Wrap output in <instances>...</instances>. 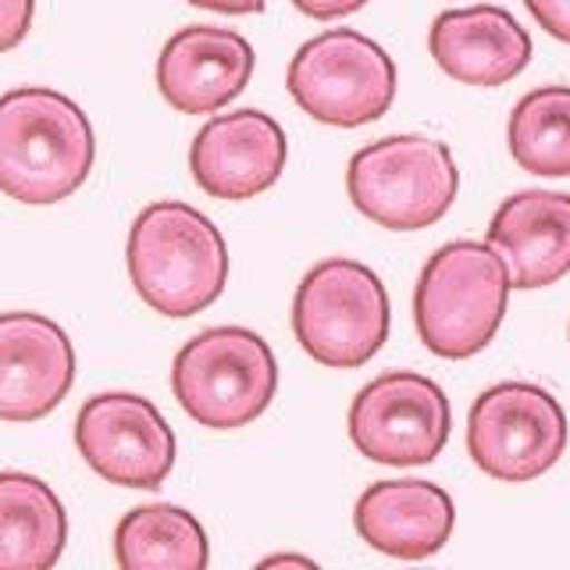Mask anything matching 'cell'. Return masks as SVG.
Instances as JSON below:
<instances>
[{
    "label": "cell",
    "mask_w": 570,
    "mask_h": 570,
    "mask_svg": "<svg viewBox=\"0 0 570 570\" xmlns=\"http://www.w3.org/2000/svg\"><path fill=\"white\" fill-rule=\"evenodd\" d=\"M346 189L367 222L389 232H421L453 207L460 171L445 142L389 136L350 157Z\"/></svg>",
    "instance_id": "8992f818"
},
{
    "label": "cell",
    "mask_w": 570,
    "mask_h": 570,
    "mask_svg": "<svg viewBox=\"0 0 570 570\" xmlns=\"http://www.w3.org/2000/svg\"><path fill=\"white\" fill-rule=\"evenodd\" d=\"M76 382V350L68 332L43 314H0V421L29 424L47 417Z\"/></svg>",
    "instance_id": "7c38bea8"
},
{
    "label": "cell",
    "mask_w": 570,
    "mask_h": 570,
    "mask_svg": "<svg viewBox=\"0 0 570 570\" xmlns=\"http://www.w3.org/2000/svg\"><path fill=\"white\" fill-rule=\"evenodd\" d=\"M510 289V267L489 243H445L428 257L414 289L421 343L442 361L481 353L503 325Z\"/></svg>",
    "instance_id": "3957f363"
},
{
    "label": "cell",
    "mask_w": 570,
    "mask_h": 570,
    "mask_svg": "<svg viewBox=\"0 0 570 570\" xmlns=\"http://www.w3.org/2000/svg\"><path fill=\"white\" fill-rule=\"evenodd\" d=\"M367 0H293V8L303 11L317 22H332V18H346L353 11H361Z\"/></svg>",
    "instance_id": "7402d4cb"
},
{
    "label": "cell",
    "mask_w": 570,
    "mask_h": 570,
    "mask_svg": "<svg viewBox=\"0 0 570 570\" xmlns=\"http://www.w3.org/2000/svg\"><path fill=\"white\" fill-rule=\"evenodd\" d=\"M129 278L139 299L165 317H193L225 293L228 246L207 214L160 200L132 222Z\"/></svg>",
    "instance_id": "7a4b0ae2"
},
{
    "label": "cell",
    "mask_w": 570,
    "mask_h": 570,
    "mask_svg": "<svg viewBox=\"0 0 570 570\" xmlns=\"http://www.w3.org/2000/svg\"><path fill=\"white\" fill-rule=\"evenodd\" d=\"M507 142L513 160L531 175H570V86H539L517 100Z\"/></svg>",
    "instance_id": "d6986e66"
},
{
    "label": "cell",
    "mask_w": 570,
    "mask_h": 570,
    "mask_svg": "<svg viewBox=\"0 0 570 570\" xmlns=\"http://www.w3.org/2000/svg\"><path fill=\"white\" fill-rule=\"evenodd\" d=\"M115 560L121 570H204L210 563V546L189 510L150 503L118 521Z\"/></svg>",
    "instance_id": "ac0fdd59"
},
{
    "label": "cell",
    "mask_w": 570,
    "mask_h": 570,
    "mask_svg": "<svg viewBox=\"0 0 570 570\" xmlns=\"http://www.w3.org/2000/svg\"><path fill=\"white\" fill-rule=\"evenodd\" d=\"M450 400L417 371H389L350 403V439L361 456L389 468L432 463L450 442Z\"/></svg>",
    "instance_id": "9c48e42d"
},
{
    "label": "cell",
    "mask_w": 570,
    "mask_h": 570,
    "mask_svg": "<svg viewBox=\"0 0 570 570\" xmlns=\"http://www.w3.org/2000/svg\"><path fill=\"white\" fill-rule=\"evenodd\" d=\"M489 246L510 267L513 289H546L570 275V196L524 189L499 204Z\"/></svg>",
    "instance_id": "2e32d148"
},
{
    "label": "cell",
    "mask_w": 570,
    "mask_h": 570,
    "mask_svg": "<svg viewBox=\"0 0 570 570\" xmlns=\"http://www.w3.org/2000/svg\"><path fill=\"white\" fill-rule=\"evenodd\" d=\"M97 157L94 125L82 107L47 86L0 97V193L47 207L76 193Z\"/></svg>",
    "instance_id": "6da1fadb"
},
{
    "label": "cell",
    "mask_w": 570,
    "mask_h": 570,
    "mask_svg": "<svg viewBox=\"0 0 570 570\" xmlns=\"http://www.w3.org/2000/svg\"><path fill=\"white\" fill-rule=\"evenodd\" d=\"M261 567H314V560H307V557H267V560H261Z\"/></svg>",
    "instance_id": "cb8c5ba5"
},
{
    "label": "cell",
    "mask_w": 570,
    "mask_h": 570,
    "mask_svg": "<svg viewBox=\"0 0 570 570\" xmlns=\"http://www.w3.org/2000/svg\"><path fill=\"white\" fill-rule=\"evenodd\" d=\"M246 36L218 26H186L157 58V89L178 115H214L236 100L254 76Z\"/></svg>",
    "instance_id": "4fadbf2b"
},
{
    "label": "cell",
    "mask_w": 570,
    "mask_h": 570,
    "mask_svg": "<svg viewBox=\"0 0 570 570\" xmlns=\"http://www.w3.org/2000/svg\"><path fill=\"white\" fill-rule=\"evenodd\" d=\"M36 0H0V53L14 50L29 36Z\"/></svg>",
    "instance_id": "ffe728a7"
},
{
    "label": "cell",
    "mask_w": 570,
    "mask_h": 570,
    "mask_svg": "<svg viewBox=\"0 0 570 570\" xmlns=\"http://www.w3.org/2000/svg\"><path fill=\"white\" fill-rule=\"evenodd\" d=\"M82 460L121 489H160L175 468V435L160 410L136 392H100L76 421Z\"/></svg>",
    "instance_id": "30bf717a"
},
{
    "label": "cell",
    "mask_w": 570,
    "mask_h": 570,
    "mask_svg": "<svg viewBox=\"0 0 570 570\" xmlns=\"http://www.w3.org/2000/svg\"><path fill=\"white\" fill-rule=\"evenodd\" d=\"M171 389L178 406L196 424L214 432H236L272 406L278 364L257 332L239 325L207 328L178 350Z\"/></svg>",
    "instance_id": "277c9868"
},
{
    "label": "cell",
    "mask_w": 570,
    "mask_h": 570,
    "mask_svg": "<svg viewBox=\"0 0 570 570\" xmlns=\"http://www.w3.org/2000/svg\"><path fill=\"white\" fill-rule=\"evenodd\" d=\"M456 507L435 481H374L356 499L353 528L392 560H428L450 542Z\"/></svg>",
    "instance_id": "5bb4252c"
},
{
    "label": "cell",
    "mask_w": 570,
    "mask_h": 570,
    "mask_svg": "<svg viewBox=\"0 0 570 570\" xmlns=\"http://www.w3.org/2000/svg\"><path fill=\"white\" fill-rule=\"evenodd\" d=\"M468 450L481 471L507 485L542 478L567 450L560 400L531 382H499L471 406Z\"/></svg>",
    "instance_id": "ba28073f"
},
{
    "label": "cell",
    "mask_w": 570,
    "mask_h": 570,
    "mask_svg": "<svg viewBox=\"0 0 570 570\" xmlns=\"http://www.w3.org/2000/svg\"><path fill=\"white\" fill-rule=\"evenodd\" d=\"M68 517L47 481L0 471V570H47L61 560Z\"/></svg>",
    "instance_id": "e0dca14e"
},
{
    "label": "cell",
    "mask_w": 570,
    "mask_h": 570,
    "mask_svg": "<svg viewBox=\"0 0 570 570\" xmlns=\"http://www.w3.org/2000/svg\"><path fill=\"white\" fill-rule=\"evenodd\" d=\"M389 293L367 264L332 257L303 275L293 299V332L317 364L350 371L385 346Z\"/></svg>",
    "instance_id": "5b68a950"
},
{
    "label": "cell",
    "mask_w": 570,
    "mask_h": 570,
    "mask_svg": "<svg viewBox=\"0 0 570 570\" xmlns=\"http://www.w3.org/2000/svg\"><path fill=\"white\" fill-rule=\"evenodd\" d=\"M289 157L282 125L257 111H243L210 118L196 132L189 147V171L214 200H254L264 189L278 183V175Z\"/></svg>",
    "instance_id": "8fae6325"
},
{
    "label": "cell",
    "mask_w": 570,
    "mask_h": 570,
    "mask_svg": "<svg viewBox=\"0 0 570 570\" xmlns=\"http://www.w3.org/2000/svg\"><path fill=\"white\" fill-rule=\"evenodd\" d=\"M524 8L552 40L570 43V0H524Z\"/></svg>",
    "instance_id": "44dd1931"
},
{
    "label": "cell",
    "mask_w": 570,
    "mask_h": 570,
    "mask_svg": "<svg viewBox=\"0 0 570 570\" xmlns=\"http://www.w3.org/2000/svg\"><path fill=\"white\" fill-rule=\"evenodd\" d=\"M428 50L453 82L495 89L528 68L531 36L510 11L478 4L439 14L428 32Z\"/></svg>",
    "instance_id": "9a60e30c"
},
{
    "label": "cell",
    "mask_w": 570,
    "mask_h": 570,
    "mask_svg": "<svg viewBox=\"0 0 570 570\" xmlns=\"http://www.w3.org/2000/svg\"><path fill=\"white\" fill-rule=\"evenodd\" d=\"M285 86L303 115L335 129H356L389 115L396 100V65L356 29H328L296 50Z\"/></svg>",
    "instance_id": "52a82bcc"
},
{
    "label": "cell",
    "mask_w": 570,
    "mask_h": 570,
    "mask_svg": "<svg viewBox=\"0 0 570 570\" xmlns=\"http://www.w3.org/2000/svg\"><path fill=\"white\" fill-rule=\"evenodd\" d=\"M186 4L222 11V14H257V11H264V0H186Z\"/></svg>",
    "instance_id": "603a6c76"
}]
</instances>
